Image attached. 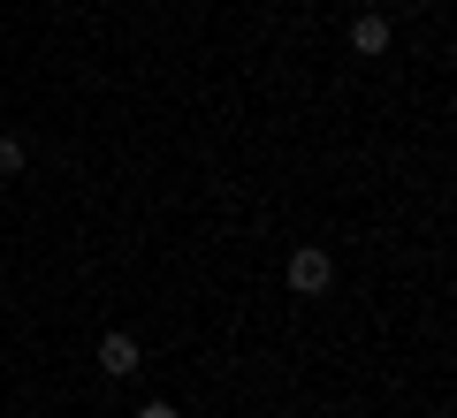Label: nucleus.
Instances as JSON below:
<instances>
[{
    "label": "nucleus",
    "instance_id": "5",
    "mask_svg": "<svg viewBox=\"0 0 457 418\" xmlns=\"http://www.w3.org/2000/svg\"><path fill=\"white\" fill-rule=\"evenodd\" d=\"M137 418H183V411H176V403H168V396H153V403H145V411H137Z\"/></svg>",
    "mask_w": 457,
    "mask_h": 418
},
{
    "label": "nucleus",
    "instance_id": "2",
    "mask_svg": "<svg viewBox=\"0 0 457 418\" xmlns=\"http://www.w3.org/2000/svg\"><path fill=\"white\" fill-rule=\"evenodd\" d=\"M99 373H107V381H130L137 373V335L107 327V335H99Z\"/></svg>",
    "mask_w": 457,
    "mask_h": 418
},
{
    "label": "nucleus",
    "instance_id": "3",
    "mask_svg": "<svg viewBox=\"0 0 457 418\" xmlns=\"http://www.w3.org/2000/svg\"><path fill=\"white\" fill-rule=\"evenodd\" d=\"M351 46L374 61V53H389V16L381 8H366V16H351Z\"/></svg>",
    "mask_w": 457,
    "mask_h": 418
},
{
    "label": "nucleus",
    "instance_id": "4",
    "mask_svg": "<svg viewBox=\"0 0 457 418\" xmlns=\"http://www.w3.org/2000/svg\"><path fill=\"white\" fill-rule=\"evenodd\" d=\"M23 168H31V145L23 137H0V176H23Z\"/></svg>",
    "mask_w": 457,
    "mask_h": 418
},
{
    "label": "nucleus",
    "instance_id": "1",
    "mask_svg": "<svg viewBox=\"0 0 457 418\" xmlns=\"http://www.w3.org/2000/svg\"><path fill=\"white\" fill-rule=\"evenodd\" d=\"M328 282H336V258H328L320 243H297L290 251V290L297 297H328Z\"/></svg>",
    "mask_w": 457,
    "mask_h": 418
}]
</instances>
